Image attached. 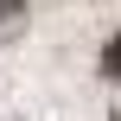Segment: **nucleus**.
I'll return each instance as SVG.
<instances>
[{"label": "nucleus", "instance_id": "f257e3e1", "mask_svg": "<svg viewBox=\"0 0 121 121\" xmlns=\"http://www.w3.org/2000/svg\"><path fill=\"white\" fill-rule=\"evenodd\" d=\"M102 70H108V77H115V83H121V32H115V38H108V45H102Z\"/></svg>", "mask_w": 121, "mask_h": 121}]
</instances>
